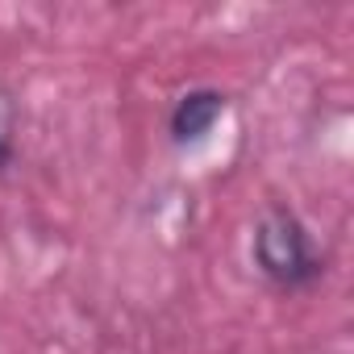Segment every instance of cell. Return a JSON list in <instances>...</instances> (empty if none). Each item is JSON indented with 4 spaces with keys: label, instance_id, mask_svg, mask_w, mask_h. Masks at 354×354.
<instances>
[{
    "label": "cell",
    "instance_id": "1",
    "mask_svg": "<svg viewBox=\"0 0 354 354\" xmlns=\"http://www.w3.org/2000/svg\"><path fill=\"white\" fill-rule=\"evenodd\" d=\"M254 263H259V271L267 279H275L283 288H304V283L321 279V271H325V263L313 250L304 225L283 209H275V213H267L259 221V230H254Z\"/></svg>",
    "mask_w": 354,
    "mask_h": 354
},
{
    "label": "cell",
    "instance_id": "2",
    "mask_svg": "<svg viewBox=\"0 0 354 354\" xmlns=\"http://www.w3.org/2000/svg\"><path fill=\"white\" fill-rule=\"evenodd\" d=\"M221 113H225V96L217 88H196V92L180 96V104L171 109V138L175 142H196L217 125Z\"/></svg>",
    "mask_w": 354,
    "mask_h": 354
},
{
    "label": "cell",
    "instance_id": "3",
    "mask_svg": "<svg viewBox=\"0 0 354 354\" xmlns=\"http://www.w3.org/2000/svg\"><path fill=\"white\" fill-rule=\"evenodd\" d=\"M13 162V104L0 96V167Z\"/></svg>",
    "mask_w": 354,
    "mask_h": 354
}]
</instances>
